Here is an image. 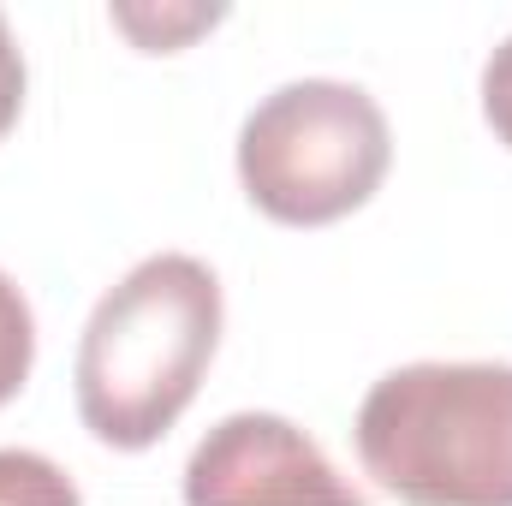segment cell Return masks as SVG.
Segmentation results:
<instances>
[{
  "label": "cell",
  "mask_w": 512,
  "mask_h": 506,
  "mask_svg": "<svg viewBox=\"0 0 512 506\" xmlns=\"http://www.w3.org/2000/svg\"><path fill=\"white\" fill-rule=\"evenodd\" d=\"M483 120L495 131V143L512 149V36L489 54V66H483Z\"/></svg>",
  "instance_id": "cell-8"
},
{
  "label": "cell",
  "mask_w": 512,
  "mask_h": 506,
  "mask_svg": "<svg viewBox=\"0 0 512 506\" xmlns=\"http://www.w3.org/2000/svg\"><path fill=\"white\" fill-rule=\"evenodd\" d=\"M393 131L382 102L340 78H298L262 96L239 131V185L274 227H334L382 191Z\"/></svg>",
  "instance_id": "cell-3"
},
{
  "label": "cell",
  "mask_w": 512,
  "mask_h": 506,
  "mask_svg": "<svg viewBox=\"0 0 512 506\" xmlns=\"http://www.w3.org/2000/svg\"><path fill=\"white\" fill-rule=\"evenodd\" d=\"M0 506H78L60 465L36 453H0Z\"/></svg>",
  "instance_id": "cell-7"
},
{
  "label": "cell",
  "mask_w": 512,
  "mask_h": 506,
  "mask_svg": "<svg viewBox=\"0 0 512 506\" xmlns=\"http://www.w3.org/2000/svg\"><path fill=\"white\" fill-rule=\"evenodd\" d=\"M358 459L411 506H512V364H399L358 405Z\"/></svg>",
  "instance_id": "cell-2"
},
{
  "label": "cell",
  "mask_w": 512,
  "mask_h": 506,
  "mask_svg": "<svg viewBox=\"0 0 512 506\" xmlns=\"http://www.w3.org/2000/svg\"><path fill=\"white\" fill-rule=\"evenodd\" d=\"M221 280L197 256H149L84 322L78 417L114 453H149L197 399L221 346Z\"/></svg>",
  "instance_id": "cell-1"
},
{
  "label": "cell",
  "mask_w": 512,
  "mask_h": 506,
  "mask_svg": "<svg viewBox=\"0 0 512 506\" xmlns=\"http://www.w3.org/2000/svg\"><path fill=\"white\" fill-rule=\"evenodd\" d=\"M18 114H24V54H18V36L0 12V137L18 126Z\"/></svg>",
  "instance_id": "cell-9"
},
{
  "label": "cell",
  "mask_w": 512,
  "mask_h": 506,
  "mask_svg": "<svg viewBox=\"0 0 512 506\" xmlns=\"http://www.w3.org/2000/svg\"><path fill=\"white\" fill-rule=\"evenodd\" d=\"M36 364V316H30V298L12 286V274H0V405L24 393Z\"/></svg>",
  "instance_id": "cell-6"
},
{
  "label": "cell",
  "mask_w": 512,
  "mask_h": 506,
  "mask_svg": "<svg viewBox=\"0 0 512 506\" xmlns=\"http://www.w3.org/2000/svg\"><path fill=\"white\" fill-rule=\"evenodd\" d=\"M185 506H364L322 459V447L274 411H233L215 423L191 465Z\"/></svg>",
  "instance_id": "cell-4"
},
{
  "label": "cell",
  "mask_w": 512,
  "mask_h": 506,
  "mask_svg": "<svg viewBox=\"0 0 512 506\" xmlns=\"http://www.w3.org/2000/svg\"><path fill=\"white\" fill-rule=\"evenodd\" d=\"M114 24L126 30L131 42L143 48V54H179L197 30H215L221 24V6H114Z\"/></svg>",
  "instance_id": "cell-5"
}]
</instances>
